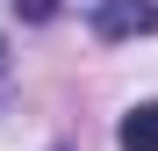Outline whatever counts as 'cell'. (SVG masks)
<instances>
[{"label":"cell","instance_id":"obj_1","mask_svg":"<svg viewBox=\"0 0 158 151\" xmlns=\"http://www.w3.org/2000/svg\"><path fill=\"white\" fill-rule=\"evenodd\" d=\"M94 36H101V43L158 36V0H94Z\"/></svg>","mask_w":158,"mask_h":151},{"label":"cell","instance_id":"obj_3","mask_svg":"<svg viewBox=\"0 0 158 151\" xmlns=\"http://www.w3.org/2000/svg\"><path fill=\"white\" fill-rule=\"evenodd\" d=\"M7 7H15L22 22H50V15H58V0H7Z\"/></svg>","mask_w":158,"mask_h":151},{"label":"cell","instance_id":"obj_2","mask_svg":"<svg viewBox=\"0 0 158 151\" xmlns=\"http://www.w3.org/2000/svg\"><path fill=\"white\" fill-rule=\"evenodd\" d=\"M115 144L122 151H158V101H144V108H129L115 122Z\"/></svg>","mask_w":158,"mask_h":151}]
</instances>
